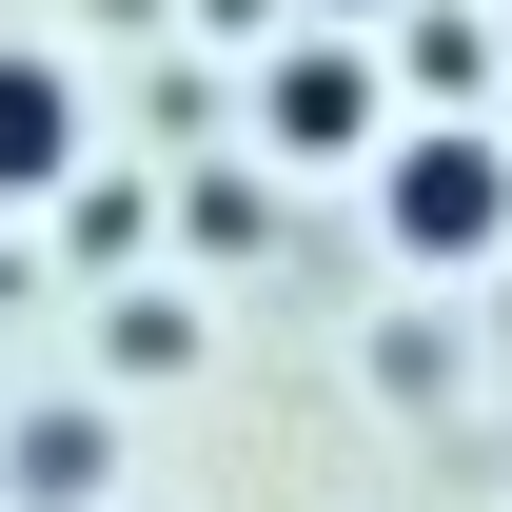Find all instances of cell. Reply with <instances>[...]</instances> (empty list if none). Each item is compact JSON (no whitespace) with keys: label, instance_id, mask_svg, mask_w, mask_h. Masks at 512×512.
Returning a JSON list of instances; mask_svg holds the SVG:
<instances>
[{"label":"cell","instance_id":"cell-2","mask_svg":"<svg viewBox=\"0 0 512 512\" xmlns=\"http://www.w3.org/2000/svg\"><path fill=\"white\" fill-rule=\"evenodd\" d=\"M375 138H394V60L355 20H296L256 60V158H375Z\"/></svg>","mask_w":512,"mask_h":512},{"label":"cell","instance_id":"cell-5","mask_svg":"<svg viewBox=\"0 0 512 512\" xmlns=\"http://www.w3.org/2000/svg\"><path fill=\"white\" fill-rule=\"evenodd\" d=\"M40 217H60V256H79V276H138V256H158V197H138V178H99V158H79Z\"/></svg>","mask_w":512,"mask_h":512},{"label":"cell","instance_id":"cell-6","mask_svg":"<svg viewBox=\"0 0 512 512\" xmlns=\"http://www.w3.org/2000/svg\"><path fill=\"white\" fill-rule=\"evenodd\" d=\"M256 237H276V158H217V178H178V256H217V276H237Z\"/></svg>","mask_w":512,"mask_h":512},{"label":"cell","instance_id":"cell-8","mask_svg":"<svg viewBox=\"0 0 512 512\" xmlns=\"http://www.w3.org/2000/svg\"><path fill=\"white\" fill-rule=\"evenodd\" d=\"M217 20H256V40H276V0H217Z\"/></svg>","mask_w":512,"mask_h":512},{"label":"cell","instance_id":"cell-7","mask_svg":"<svg viewBox=\"0 0 512 512\" xmlns=\"http://www.w3.org/2000/svg\"><path fill=\"white\" fill-rule=\"evenodd\" d=\"M99 473H119L99 414H40V434H20V493H99Z\"/></svg>","mask_w":512,"mask_h":512},{"label":"cell","instance_id":"cell-1","mask_svg":"<svg viewBox=\"0 0 512 512\" xmlns=\"http://www.w3.org/2000/svg\"><path fill=\"white\" fill-rule=\"evenodd\" d=\"M375 217H394L414 276H473V256L512 237V138L493 119H394L375 138Z\"/></svg>","mask_w":512,"mask_h":512},{"label":"cell","instance_id":"cell-4","mask_svg":"<svg viewBox=\"0 0 512 512\" xmlns=\"http://www.w3.org/2000/svg\"><path fill=\"white\" fill-rule=\"evenodd\" d=\"M394 79H414V119H473V99H493V20H473V0L394 20Z\"/></svg>","mask_w":512,"mask_h":512},{"label":"cell","instance_id":"cell-10","mask_svg":"<svg viewBox=\"0 0 512 512\" xmlns=\"http://www.w3.org/2000/svg\"><path fill=\"white\" fill-rule=\"evenodd\" d=\"M493 20H512V0H493Z\"/></svg>","mask_w":512,"mask_h":512},{"label":"cell","instance_id":"cell-3","mask_svg":"<svg viewBox=\"0 0 512 512\" xmlns=\"http://www.w3.org/2000/svg\"><path fill=\"white\" fill-rule=\"evenodd\" d=\"M79 158H99V99H79L40 40H0V197H60Z\"/></svg>","mask_w":512,"mask_h":512},{"label":"cell","instance_id":"cell-9","mask_svg":"<svg viewBox=\"0 0 512 512\" xmlns=\"http://www.w3.org/2000/svg\"><path fill=\"white\" fill-rule=\"evenodd\" d=\"M335 20H414V0H335Z\"/></svg>","mask_w":512,"mask_h":512}]
</instances>
